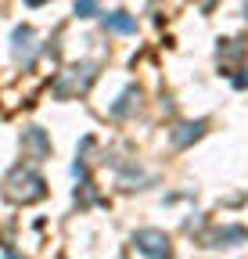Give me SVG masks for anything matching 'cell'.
<instances>
[{
	"mask_svg": "<svg viewBox=\"0 0 248 259\" xmlns=\"http://www.w3.org/2000/svg\"><path fill=\"white\" fill-rule=\"evenodd\" d=\"M133 241H137V248H140L144 255H151V259H162V255H169V241H166L159 231H140Z\"/></svg>",
	"mask_w": 248,
	"mask_h": 259,
	"instance_id": "obj_1",
	"label": "cell"
},
{
	"mask_svg": "<svg viewBox=\"0 0 248 259\" xmlns=\"http://www.w3.org/2000/svg\"><path fill=\"white\" fill-rule=\"evenodd\" d=\"M76 11H79V18H90V15L97 11V0H79V4H76Z\"/></svg>",
	"mask_w": 248,
	"mask_h": 259,
	"instance_id": "obj_3",
	"label": "cell"
},
{
	"mask_svg": "<svg viewBox=\"0 0 248 259\" xmlns=\"http://www.w3.org/2000/svg\"><path fill=\"white\" fill-rule=\"evenodd\" d=\"M105 22H108L112 29H119V32H133V29H137V25H133V18H122V15H108Z\"/></svg>",
	"mask_w": 248,
	"mask_h": 259,
	"instance_id": "obj_2",
	"label": "cell"
}]
</instances>
